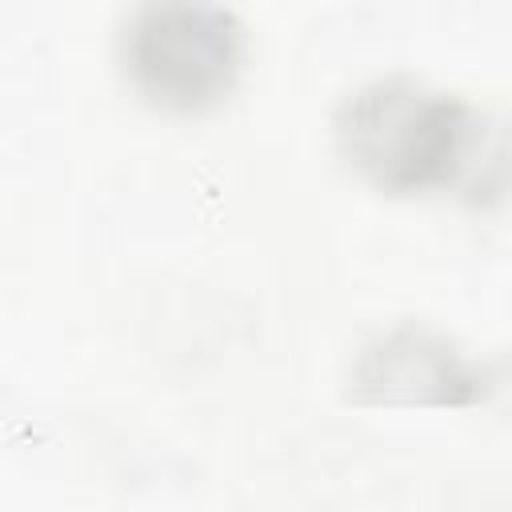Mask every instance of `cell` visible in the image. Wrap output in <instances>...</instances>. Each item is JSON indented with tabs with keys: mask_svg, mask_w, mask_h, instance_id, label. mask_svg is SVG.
I'll return each instance as SVG.
<instances>
[{
	"mask_svg": "<svg viewBox=\"0 0 512 512\" xmlns=\"http://www.w3.org/2000/svg\"><path fill=\"white\" fill-rule=\"evenodd\" d=\"M128 84L164 112H208L232 96L244 32L216 0H144L120 40Z\"/></svg>",
	"mask_w": 512,
	"mask_h": 512,
	"instance_id": "obj_1",
	"label": "cell"
},
{
	"mask_svg": "<svg viewBox=\"0 0 512 512\" xmlns=\"http://www.w3.org/2000/svg\"><path fill=\"white\" fill-rule=\"evenodd\" d=\"M468 136V112L416 84H372L340 120L344 156L388 192L448 184L468 156Z\"/></svg>",
	"mask_w": 512,
	"mask_h": 512,
	"instance_id": "obj_2",
	"label": "cell"
}]
</instances>
